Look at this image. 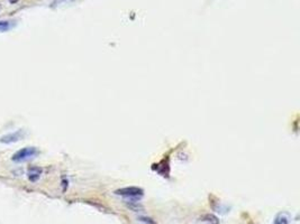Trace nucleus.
Listing matches in <instances>:
<instances>
[{
	"mask_svg": "<svg viewBox=\"0 0 300 224\" xmlns=\"http://www.w3.org/2000/svg\"><path fill=\"white\" fill-rule=\"evenodd\" d=\"M38 154H40V151H38V149L36 147H25L19 149L18 151H16L15 154L13 155L12 159L16 163H20L36 157Z\"/></svg>",
	"mask_w": 300,
	"mask_h": 224,
	"instance_id": "obj_1",
	"label": "nucleus"
},
{
	"mask_svg": "<svg viewBox=\"0 0 300 224\" xmlns=\"http://www.w3.org/2000/svg\"><path fill=\"white\" fill-rule=\"evenodd\" d=\"M115 194L119 195V196L126 197V198H134V200H136V198H140L143 196L144 191L141 187L129 186V187H123V188H119V190H116Z\"/></svg>",
	"mask_w": 300,
	"mask_h": 224,
	"instance_id": "obj_2",
	"label": "nucleus"
},
{
	"mask_svg": "<svg viewBox=\"0 0 300 224\" xmlns=\"http://www.w3.org/2000/svg\"><path fill=\"white\" fill-rule=\"evenodd\" d=\"M24 137H25V131L16 130V131H14V133H9V134H5V136L0 137V143L5 144V145L14 144V143H17V141L22 140Z\"/></svg>",
	"mask_w": 300,
	"mask_h": 224,
	"instance_id": "obj_3",
	"label": "nucleus"
},
{
	"mask_svg": "<svg viewBox=\"0 0 300 224\" xmlns=\"http://www.w3.org/2000/svg\"><path fill=\"white\" fill-rule=\"evenodd\" d=\"M42 173H43V169L40 168V167H31L30 169H28L27 173V177L28 179L31 180V182H36L40 179Z\"/></svg>",
	"mask_w": 300,
	"mask_h": 224,
	"instance_id": "obj_4",
	"label": "nucleus"
},
{
	"mask_svg": "<svg viewBox=\"0 0 300 224\" xmlns=\"http://www.w3.org/2000/svg\"><path fill=\"white\" fill-rule=\"evenodd\" d=\"M125 203H126V205L128 206L130 209H133L134 212H141V211H143V209H144L143 205L141 204L140 202H137V201L134 200V198H128V200L125 201Z\"/></svg>",
	"mask_w": 300,
	"mask_h": 224,
	"instance_id": "obj_5",
	"label": "nucleus"
},
{
	"mask_svg": "<svg viewBox=\"0 0 300 224\" xmlns=\"http://www.w3.org/2000/svg\"><path fill=\"white\" fill-rule=\"evenodd\" d=\"M290 222V218H289L288 214L285 213H279V214L275 216L273 224H289Z\"/></svg>",
	"mask_w": 300,
	"mask_h": 224,
	"instance_id": "obj_6",
	"label": "nucleus"
},
{
	"mask_svg": "<svg viewBox=\"0 0 300 224\" xmlns=\"http://www.w3.org/2000/svg\"><path fill=\"white\" fill-rule=\"evenodd\" d=\"M203 221L209 223V224H218L220 223V220H218L216 216L213 214H206L203 216Z\"/></svg>",
	"mask_w": 300,
	"mask_h": 224,
	"instance_id": "obj_7",
	"label": "nucleus"
},
{
	"mask_svg": "<svg viewBox=\"0 0 300 224\" xmlns=\"http://www.w3.org/2000/svg\"><path fill=\"white\" fill-rule=\"evenodd\" d=\"M12 26H10V23L7 20H0V31H7L9 30Z\"/></svg>",
	"mask_w": 300,
	"mask_h": 224,
	"instance_id": "obj_8",
	"label": "nucleus"
},
{
	"mask_svg": "<svg viewBox=\"0 0 300 224\" xmlns=\"http://www.w3.org/2000/svg\"><path fill=\"white\" fill-rule=\"evenodd\" d=\"M139 220L141 222H144L145 224H157L154 222V220H152L151 218H146V216H140Z\"/></svg>",
	"mask_w": 300,
	"mask_h": 224,
	"instance_id": "obj_9",
	"label": "nucleus"
},
{
	"mask_svg": "<svg viewBox=\"0 0 300 224\" xmlns=\"http://www.w3.org/2000/svg\"><path fill=\"white\" fill-rule=\"evenodd\" d=\"M68 184H69L68 179L62 180V185H64V187H63V192H65V191H66V188H68Z\"/></svg>",
	"mask_w": 300,
	"mask_h": 224,
	"instance_id": "obj_10",
	"label": "nucleus"
}]
</instances>
